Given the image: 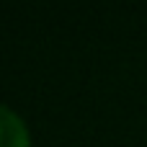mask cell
Masks as SVG:
<instances>
[{
  "instance_id": "1",
  "label": "cell",
  "mask_w": 147,
  "mask_h": 147,
  "mask_svg": "<svg viewBox=\"0 0 147 147\" xmlns=\"http://www.w3.org/2000/svg\"><path fill=\"white\" fill-rule=\"evenodd\" d=\"M0 147H28V132L18 114L0 103Z\"/></svg>"
}]
</instances>
